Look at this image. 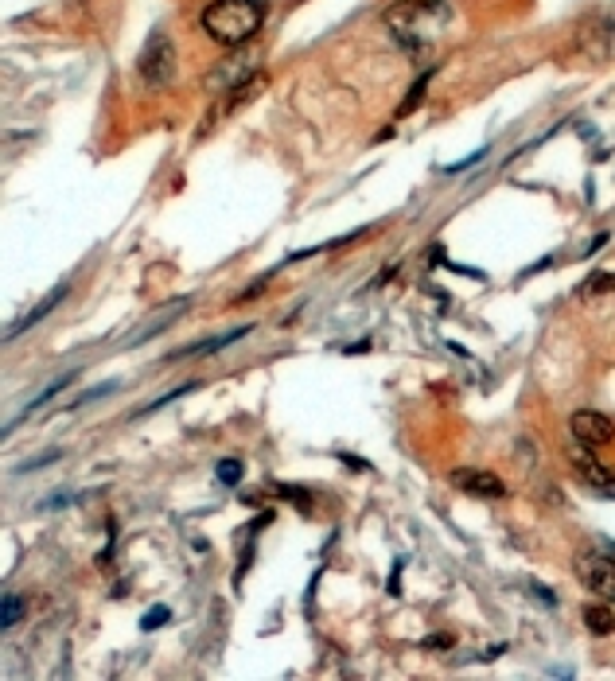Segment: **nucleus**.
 Segmentation results:
<instances>
[{
	"mask_svg": "<svg viewBox=\"0 0 615 681\" xmlns=\"http://www.w3.org/2000/svg\"><path fill=\"white\" fill-rule=\"evenodd\" d=\"M382 20L405 51H421L444 32V24L452 20V8L444 0H398L394 8H386Z\"/></svg>",
	"mask_w": 615,
	"mask_h": 681,
	"instance_id": "1",
	"label": "nucleus"
},
{
	"mask_svg": "<svg viewBox=\"0 0 615 681\" xmlns=\"http://www.w3.org/2000/svg\"><path fill=\"white\" fill-rule=\"evenodd\" d=\"M265 24V0H211L199 16V28L218 47H242Z\"/></svg>",
	"mask_w": 615,
	"mask_h": 681,
	"instance_id": "2",
	"label": "nucleus"
},
{
	"mask_svg": "<svg viewBox=\"0 0 615 681\" xmlns=\"http://www.w3.org/2000/svg\"><path fill=\"white\" fill-rule=\"evenodd\" d=\"M176 43L168 39L164 32H152L149 35V43L145 51H140V59H137V71H140V82H145L149 90H164V86H172V78H176Z\"/></svg>",
	"mask_w": 615,
	"mask_h": 681,
	"instance_id": "3",
	"label": "nucleus"
},
{
	"mask_svg": "<svg viewBox=\"0 0 615 681\" xmlns=\"http://www.w3.org/2000/svg\"><path fill=\"white\" fill-rule=\"evenodd\" d=\"M572 572L581 576V584L588 588L592 596H600L604 604H615V561L604 557V553H577L572 561Z\"/></svg>",
	"mask_w": 615,
	"mask_h": 681,
	"instance_id": "4",
	"label": "nucleus"
},
{
	"mask_svg": "<svg viewBox=\"0 0 615 681\" xmlns=\"http://www.w3.org/2000/svg\"><path fill=\"white\" fill-rule=\"evenodd\" d=\"M569 436L581 440V444H592V448H600V444H611L615 440V421L608 413H596V409H577L569 417Z\"/></svg>",
	"mask_w": 615,
	"mask_h": 681,
	"instance_id": "5",
	"label": "nucleus"
},
{
	"mask_svg": "<svg viewBox=\"0 0 615 681\" xmlns=\"http://www.w3.org/2000/svg\"><path fill=\"white\" fill-rule=\"evenodd\" d=\"M569 464L572 471H577V479L584 483V487H596V491H615V479H611V471L604 467L592 456V444H581V440H572L569 444Z\"/></svg>",
	"mask_w": 615,
	"mask_h": 681,
	"instance_id": "6",
	"label": "nucleus"
},
{
	"mask_svg": "<svg viewBox=\"0 0 615 681\" xmlns=\"http://www.w3.org/2000/svg\"><path fill=\"white\" fill-rule=\"evenodd\" d=\"M452 483L467 491L471 499H506V483L487 467H460L452 471Z\"/></svg>",
	"mask_w": 615,
	"mask_h": 681,
	"instance_id": "7",
	"label": "nucleus"
},
{
	"mask_svg": "<svg viewBox=\"0 0 615 681\" xmlns=\"http://www.w3.org/2000/svg\"><path fill=\"white\" fill-rule=\"evenodd\" d=\"M62 296H67V284H59V288H55V293H51V296H43V300H39V304H35V308L28 312V316H24V320H16V323H12L5 339H8V343H12V339H16L20 331H28V327H35L39 320H43V316H47V312H55V308L62 304Z\"/></svg>",
	"mask_w": 615,
	"mask_h": 681,
	"instance_id": "8",
	"label": "nucleus"
},
{
	"mask_svg": "<svg viewBox=\"0 0 615 681\" xmlns=\"http://www.w3.org/2000/svg\"><path fill=\"white\" fill-rule=\"evenodd\" d=\"M581 619L596 638L615 635V604H604V599H600V604H588V608H581Z\"/></svg>",
	"mask_w": 615,
	"mask_h": 681,
	"instance_id": "9",
	"label": "nucleus"
},
{
	"mask_svg": "<svg viewBox=\"0 0 615 681\" xmlns=\"http://www.w3.org/2000/svg\"><path fill=\"white\" fill-rule=\"evenodd\" d=\"M250 331H254V327H250V323H245V327H234V331H226V335H218V339H207V343H199V347L176 350V355H172V359H195V355H218V350H222V347H230V343H234V339H245V335H250Z\"/></svg>",
	"mask_w": 615,
	"mask_h": 681,
	"instance_id": "10",
	"label": "nucleus"
},
{
	"mask_svg": "<svg viewBox=\"0 0 615 681\" xmlns=\"http://www.w3.org/2000/svg\"><path fill=\"white\" fill-rule=\"evenodd\" d=\"M71 382H74V370H71V374H62V378H59V382H51V386L43 389V394H39V398H32L28 405H24V413H20V421H24V417H32V413L39 409V405H47L51 398H55V394H59V389H67Z\"/></svg>",
	"mask_w": 615,
	"mask_h": 681,
	"instance_id": "11",
	"label": "nucleus"
},
{
	"mask_svg": "<svg viewBox=\"0 0 615 681\" xmlns=\"http://www.w3.org/2000/svg\"><path fill=\"white\" fill-rule=\"evenodd\" d=\"M20 615H24V599L16 592H8L5 604H0V627H5V631H8V627H16Z\"/></svg>",
	"mask_w": 615,
	"mask_h": 681,
	"instance_id": "12",
	"label": "nucleus"
},
{
	"mask_svg": "<svg viewBox=\"0 0 615 681\" xmlns=\"http://www.w3.org/2000/svg\"><path fill=\"white\" fill-rule=\"evenodd\" d=\"M242 464L238 460H222L218 467H215V475H218V483H226V487H238V483H242Z\"/></svg>",
	"mask_w": 615,
	"mask_h": 681,
	"instance_id": "13",
	"label": "nucleus"
},
{
	"mask_svg": "<svg viewBox=\"0 0 615 681\" xmlns=\"http://www.w3.org/2000/svg\"><path fill=\"white\" fill-rule=\"evenodd\" d=\"M428 74H433V71H428ZM428 74H421V78H417V82H413V90H409V98H405V106L398 110V117H405V113H413V110H417V101H421V94H425V86H428Z\"/></svg>",
	"mask_w": 615,
	"mask_h": 681,
	"instance_id": "14",
	"label": "nucleus"
},
{
	"mask_svg": "<svg viewBox=\"0 0 615 681\" xmlns=\"http://www.w3.org/2000/svg\"><path fill=\"white\" fill-rule=\"evenodd\" d=\"M168 615H172L168 608H152V611L145 615V623H140V627H145V631H156V627H164V623H168Z\"/></svg>",
	"mask_w": 615,
	"mask_h": 681,
	"instance_id": "15",
	"label": "nucleus"
},
{
	"mask_svg": "<svg viewBox=\"0 0 615 681\" xmlns=\"http://www.w3.org/2000/svg\"><path fill=\"white\" fill-rule=\"evenodd\" d=\"M117 389V382H106V386H94V389H86L82 398H78L74 405H86V401H98V398H106V394H113Z\"/></svg>",
	"mask_w": 615,
	"mask_h": 681,
	"instance_id": "16",
	"label": "nucleus"
},
{
	"mask_svg": "<svg viewBox=\"0 0 615 681\" xmlns=\"http://www.w3.org/2000/svg\"><path fill=\"white\" fill-rule=\"evenodd\" d=\"M483 156H487V149L471 152V156H467V160H460V164H448V172H467V168H471V164H479V160H483Z\"/></svg>",
	"mask_w": 615,
	"mask_h": 681,
	"instance_id": "17",
	"label": "nucleus"
},
{
	"mask_svg": "<svg viewBox=\"0 0 615 681\" xmlns=\"http://www.w3.org/2000/svg\"><path fill=\"white\" fill-rule=\"evenodd\" d=\"M530 592H533V596H538V599H542V604H549V608H557V596H553V592H549V588H542V584H530Z\"/></svg>",
	"mask_w": 615,
	"mask_h": 681,
	"instance_id": "18",
	"label": "nucleus"
}]
</instances>
